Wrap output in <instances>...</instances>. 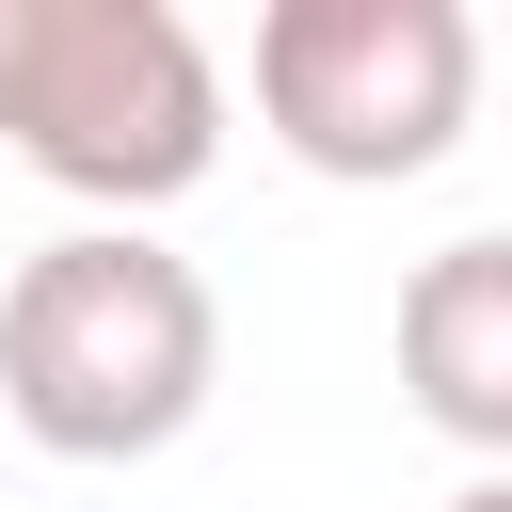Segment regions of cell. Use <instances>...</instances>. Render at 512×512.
I'll use <instances>...</instances> for the list:
<instances>
[{
  "label": "cell",
  "mask_w": 512,
  "mask_h": 512,
  "mask_svg": "<svg viewBox=\"0 0 512 512\" xmlns=\"http://www.w3.org/2000/svg\"><path fill=\"white\" fill-rule=\"evenodd\" d=\"M448 512H512V480H464V496H448Z\"/></svg>",
  "instance_id": "cell-5"
},
{
  "label": "cell",
  "mask_w": 512,
  "mask_h": 512,
  "mask_svg": "<svg viewBox=\"0 0 512 512\" xmlns=\"http://www.w3.org/2000/svg\"><path fill=\"white\" fill-rule=\"evenodd\" d=\"M0 144L48 192L144 224V208L208 192L224 64L176 0H0Z\"/></svg>",
  "instance_id": "cell-2"
},
{
  "label": "cell",
  "mask_w": 512,
  "mask_h": 512,
  "mask_svg": "<svg viewBox=\"0 0 512 512\" xmlns=\"http://www.w3.org/2000/svg\"><path fill=\"white\" fill-rule=\"evenodd\" d=\"M256 128L336 192H400L480 128V16L464 0H272Z\"/></svg>",
  "instance_id": "cell-3"
},
{
  "label": "cell",
  "mask_w": 512,
  "mask_h": 512,
  "mask_svg": "<svg viewBox=\"0 0 512 512\" xmlns=\"http://www.w3.org/2000/svg\"><path fill=\"white\" fill-rule=\"evenodd\" d=\"M384 352H400V400L448 448H480V480H512V224L432 240L384 304Z\"/></svg>",
  "instance_id": "cell-4"
},
{
  "label": "cell",
  "mask_w": 512,
  "mask_h": 512,
  "mask_svg": "<svg viewBox=\"0 0 512 512\" xmlns=\"http://www.w3.org/2000/svg\"><path fill=\"white\" fill-rule=\"evenodd\" d=\"M224 384V304L144 224H64L0 288V416L48 464H160Z\"/></svg>",
  "instance_id": "cell-1"
}]
</instances>
